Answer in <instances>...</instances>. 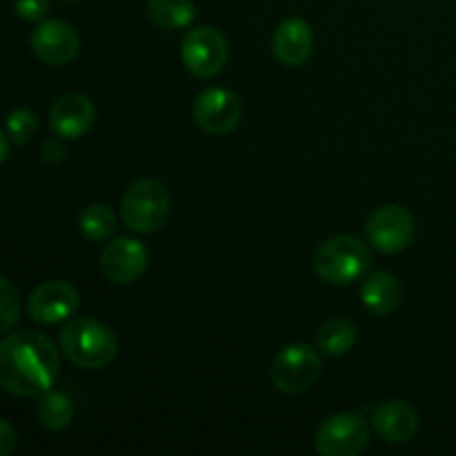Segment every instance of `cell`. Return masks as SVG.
Wrapping results in <instances>:
<instances>
[{
  "mask_svg": "<svg viewBox=\"0 0 456 456\" xmlns=\"http://www.w3.org/2000/svg\"><path fill=\"white\" fill-rule=\"evenodd\" d=\"M58 352L36 330H20L0 341V387L20 399L52 390L58 379Z\"/></svg>",
  "mask_w": 456,
  "mask_h": 456,
  "instance_id": "obj_1",
  "label": "cell"
},
{
  "mask_svg": "<svg viewBox=\"0 0 456 456\" xmlns=\"http://www.w3.org/2000/svg\"><path fill=\"white\" fill-rule=\"evenodd\" d=\"M78 47V34L62 20H40L31 34V49L47 65H67L76 58Z\"/></svg>",
  "mask_w": 456,
  "mask_h": 456,
  "instance_id": "obj_12",
  "label": "cell"
},
{
  "mask_svg": "<svg viewBox=\"0 0 456 456\" xmlns=\"http://www.w3.org/2000/svg\"><path fill=\"white\" fill-rule=\"evenodd\" d=\"M372 428L387 444H405L419 432V414L405 401H386L372 414Z\"/></svg>",
  "mask_w": 456,
  "mask_h": 456,
  "instance_id": "obj_14",
  "label": "cell"
},
{
  "mask_svg": "<svg viewBox=\"0 0 456 456\" xmlns=\"http://www.w3.org/2000/svg\"><path fill=\"white\" fill-rule=\"evenodd\" d=\"M36 129H38V120H36V114L31 110H13L12 114L7 116V134L16 145H25L34 138Z\"/></svg>",
  "mask_w": 456,
  "mask_h": 456,
  "instance_id": "obj_22",
  "label": "cell"
},
{
  "mask_svg": "<svg viewBox=\"0 0 456 456\" xmlns=\"http://www.w3.org/2000/svg\"><path fill=\"white\" fill-rule=\"evenodd\" d=\"M181 56L190 74H194L196 78H212L223 71L230 49L218 29L196 27V29L187 31L183 38Z\"/></svg>",
  "mask_w": 456,
  "mask_h": 456,
  "instance_id": "obj_8",
  "label": "cell"
},
{
  "mask_svg": "<svg viewBox=\"0 0 456 456\" xmlns=\"http://www.w3.org/2000/svg\"><path fill=\"white\" fill-rule=\"evenodd\" d=\"M16 13L22 20L40 22L49 12V0H16Z\"/></svg>",
  "mask_w": 456,
  "mask_h": 456,
  "instance_id": "obj_23",
  "label": "cell"
},
{
  "mask_svg": "<svg viewBox=\"0 0 456 456\" xmlns=\"http://www.w3.org/2000/svg\"><path fill=\"white\" fill-rule=\"evenodd\" d=\"M417 232L414 216L401 205H383L365 221V236L374 249L383 254H399L410 248Z\"/></svg>",
  "mask_w": 456,
  "mask_h": 456,
  "instance_id": "obj_7",
  "label": "cell"
},
{
  "mask_svg": "<svg viewBox=\"0 0 456 456\" xmlns=\"http://www.w3.org/2000/svg\"><path fill=\"white\" fill-rule=\"evenodd\" d=\"M316 452L323 456H359L370 445V426L361 414L341 412L325 419L314 436Z\"/></svg>",
  "mask_w": 456,
  "mask_h": 456,
  "instance_id": "obj_6",
  "label": "cell"
},
{
  "mask_svg": "<svg viewBox=\"0 0 456 456\" xmlns=\"http://www.w3.org/2000/svg\"><path fill=\"white\" fill-rule=\"evenodd\" d=\"M78 227H80V232H83L85 239L105 240L114 234L116 227H118V221H116L114 212H111L107 205L92 203V205H87L83 212H80Z\"/></svg>",
  "mask_w": 456,
  "mask_h": 456,
  "instance_id": "obj_20",
  "label": "cell"
},
{
  "mask_svg": "<svg viewBox=\"0 0 456 456\" xmlns=\"http://www.w3.org/2000/svg\"><path fill=\"white\" fill-rule=\"evenodd\" d=\"M78 307V292L65 281H47L27 298V314L43 325L67 321Z\"/></svg>",
  "mask_w": 456,
  "mask_h": 456,
  "instance_id": "obj_10",
  "label": "cell"
},
{
  "mask_svg": "<svg viewBox=\"0 0 456 456\" xmlns=\"http://www.w3.org/2000/svg\"><path fill=\"white\" fill-rule=\"evenodd\" d=\"M147 254L145 245L138 243L136 239H116L105 248L101 256V272L107 281L116 285H129L141 279L147 270Z\"/></svg>",
  "mask_w": 456,
  "mask_h": 456,
  "instance_id": "obj_11",
  "label": "cell"
},
{
  "mask_svg": "<svg viewBox=\"0 0 456 456\" xmlns=\"http://www.w3.org/2000/svg\"><path fill=\"white\" fill-rule=\"evenodd\" d=\"M172 212V196L156 178H141L123 194V223L138 234H151L165 225Z\"/></svg>",
  "mask_w": 456,
  "mask_h": 456,
  "instance_id": "obj_3",
  "label": "cell"
},
{
  "mask_svg": "<svg viewBox=\"0 0 456 456\" xmlns=\"http://www.w3.org/2000/svg\"><path fill=\"white\" fill-rule=\"evenodd\" d=\"M240 116H243V102L230 89H205L194 101L196 125L212 136H225L234 132L240 123Z\"/></svg>",
  "mask_w": 456,
  "mask_h": 456,
  "instance_id": "obj_9",
  "label": "cell"
},
{
  "mask_svg": "<svg viewBox=\"0 0 456 456\" xmlns=\"http://www.w3.org/2000/svg\"><path fill=\"white\" fill-rule=\"evenodd\" d=\"M16 430L0 419V456H9L16 450Z\"/></svg>",
  "mask_w": 456,
  "mask_h": 456,
  "instance_id": "obj_24",
  "label": "cell"
},
{
  "mask_svg": "<svg viewBox=\"0 0 456 456\" xmlns=\"http://www.w3.org/2000/svg\"><path fill=\"white\" fill-rule=\"evenodd\" d=\"M403 288L390 272L374 270L365 274V283L361 288V301L370 312L379 316H387L401 305Z\"/></svg>",
  "mask_w": 456,
  "mask_h": 456,
  "instance_id": "obj_16",
  "label": "cell"
},
{
  "mask_svg": "<svg viewBox=\"0 0 456 456\" xmlns=\"http://www.w3.org/2000/svg\"><path fill=\"white\" fill-rule=\"evenodd\" d=\"M147 16L160 29H183L196 18V4L194 0H150Z\"/></svg>",
  "mask_w": 456,
  "mask_h": 456,
  "instance_id": "obj_17",
  "label": "cell"
},
{
  "mask_svg": "<svg viewBox=\"0 0 456 456\" xmlns=\"http://www.w3.org/2000/svg\"><path fill=\"white\" fill-rule=\"evenodd\" d=\"M272 49H274V56L283 65H303L310 58L312 49H314L312 27L303 18H288V20H283L276 27L274 38H272Z\"/></svg>",
  "mask_w": 456,
  "mask_h": 456,
  "instance_id": "obj_15",
  "label": "cell"
},
{
  "mask_svg": "<svg viewBox=\"0 0 456 456\" xmlns=\"http://www.w3.org/2000/svg\"><path fill=\"white\" fill-rule=\"evenodd\" d=\"M36 417H38L40 426L47 430L62 432L74 421V403L62 392L47 390L45 395H40L38 403H36Z\"/></svg>",
  "mask_w": 456,
  "mask_h": 456,
  "instance_id": "obj_18",
  "label": "cell"
},
{
  "mask_svg": "<svg viewBox=\"0 0 456 456\" xmlns=\"http://www.w3.org/2000/svg\"><path fill=\"white\" fill-rule=\"evenodd\" d=\"M321 370L323 363L314 347L307 343H292L274 356L270 377L276 390L283 395H301L319 381Z\"/></svg>",
  "mask_w": 456,
  "mask_h": 456,
  "instance_id": "obj_5",
  "label": "cell"
},
{
  "mask_svg": "<svg viewBox=\"0 0 456 456\" xmlns=\"http://www.w3.org/2000/svg\"><path fill=\"white\" fill-rule=\"evenodd\" d=\"M94 118H96V110L83 94H65L49 110V125L56 136L67 138V141L85 136L92 129Z\"/></svg>",
  "mask_w": 456,
  "mask_h": 456,
  "instance_id": "obj_13",
  "label": "cell"
},
{
  "mask_svg": "<svg viewBox=\"0 0 456 456\" xmlns=\"http://www.w3.org/2000/svg\"><path fill=\"white\" fill-rule=\"evenodd\" d=\"M356 343V328L347 319H330L316 334V346L328 356H343Z\"/></svg>",
  "mask_w": 456,
  "mask_h": 456,
  "instance_id": "obj_19",
  "label": "cell"
},
{
  "mask_svg": "<svg viewBox=\"0 0 456 456\" xmlns=\"http://www.w3.org/2000/svg\"><path fill=\"white\" fill-rule=\"evenodd\" d=\"M7 156H9V138H7V134L0 129V163H4V160H7Z\"/></svg>",
  "mask_w": 456,
  "mask_h": 456,
  "instance_id": "obj_25",
  "label": "cell"
},
{
  "mask_svg": "<svg viewBox=\"0 0 456 456\" xmlns=\"http://www.w3.org/2000/svg\"><path fill=\"white\" fill-rule=\"evenodd\" d=\"M314 270L325 283L350 285L370 272V249L354 236L328 239L314 254Z\"/></svg>",
  "mask_w": 456,
  "mask_h": 456,
  "instance_id": "obj_4",
  "label": "cell"
},
{
  "mask_svg": "<svg viewBox=\"0 0 456 456\" xmlns=\"http://www.w3.org/2000/svg\"><path fill=\"white\" fill-rule=\"evenodd\" d=\"M20 319V298L18 289L0 276V334L9 332Z\"/></svg>",
  "mask_w": 456,
  "mask_h": 456,
  "instance_id": "obj_21",
  "label": "cell"
},
{
  "mask_svg": "<svg viewBox=\"0 0 456 456\" xmlns=\"http://www.w3.org/2000/svg\"><path fill=\"white\" fill-rule=\"evenodd\" d=\"M61 350L76 368L102 370L118 354V341L96 319H74L62 328Z\"/></svg>",
  "mask_w": 456,
  "mask_h": 456,
  "instance_id": "obj_2",
  "label": "cell"
}]
</instances>
